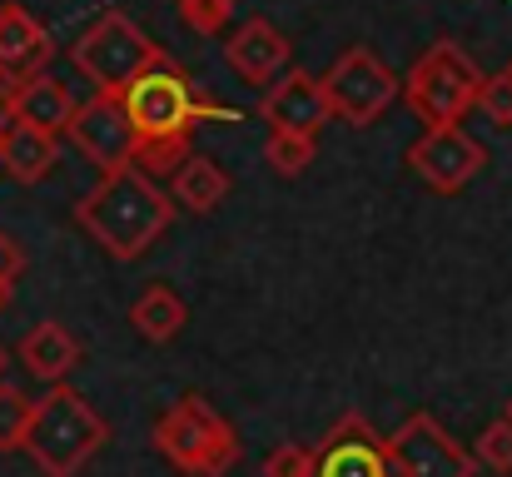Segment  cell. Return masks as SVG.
<instances>
[{
	"instance_id": "obj_1",
	"label": "cell",
	"mask_w": 512,
	"mask_h": 477,
	"mask_svg": "<svg viewBox=\"0 0 512 477\" xmlns=\"http://www.w3.org/2000/svg\"><path fill=\"white\" fill-rule=\"evenodd\" d=\"M75 224L120 264L145 259L174 224V194H165L150 169L125 164L110 169L80 204H75Z\"/></svg>"
},
{
	"instance_id": "obj_2",
	"label": "cell",
	"mask_w": 512,
	"mask_h": 477,
	"mask_svg": "<svg viewBox=\"0 0 512 477\" xmlns=\"http://www.w3.org/2000/svg\"><path fill=\"white\" fill-rule=\"evenodd\" d=\"M110 428L105 418L85 403V393L50 383V393L35 403L30 433H25V453L45 477H75L100 448H105Z\"/></svg>"
},
{
	"instance_id": "obj_3",
	"label": "cell",
	"mask_w": 512,
	"mask_h": 477,
	"mask_svg": "<svg viewBox=\"0 0 512 477\" xmlns=\"http://www.w3.org/2000/svg\"><path fill=\"white\" fill-rule=\"evenodd\" d=\"M120 100H125V110H130V125H135L140 145H174V140H189V130L204 125V120H234V115L219 110L209 95L199 100L194 80L174 65L170 55L155 60Z\"/></svg>"
},
{
	"instance_id": "obj_4",
	"label": "cell",
	"mask_w": 512,
	"mask_h": 477,
	"mask_svg": "<svg viewBox=\"0 0 512 477\" xmlns=\"http://www.w3.org/2000/svg\"><path fill=\"white\" fill-rule=\"evenodd\" d=\"M155 60H165V50H160L125 10H105V15L70 45V65H75L100 95H125Z\"/></svg>"
},
{
	"instance_id": "obj_5",
	"label": "cell",
	"mask_w": 512,
	"mask_h": 477,
	"mask_svg": "<svg viewBox=\"0 0 512 477\" xmlns=\"http://www.w3.org/2000/svg\"><path fill=\"white\" fill-rule=\"evenodd\" d=\"M478 90H483V70L453 40H433L403 80V100L423 125H458L478 105Z\"/></svg>"
},
{
	"instance_id": "obj_6",
	"label": "cell",
	"mask_w": 512,
	"mask_h": 477,
	"mask_svg": "<svg viewBox=\"0 0 512 477\" xmlns=\"http://www.w3.org/2000/svg\"><path fill=\"white\" fill-rule=\"evenodd\" d=\"M155 448H160L165 463H174L179 473L189 477H224L239 463L234 428L199 393H184L170 413L155 423Z\"/></svg>"
},
{
	"instance_id": "obj_7",
	"label": "cell",
	"mask_w": 512,
	"mask_h": 477,
	"mask_svg": "<svg viewBox=\"0 0 512 477\" xmlns=\"http://www.w3.org/2000/svg\"><path fill=\"white\" fill-rule=\"evenodd\" d=\"M398 90H403L398 75H393L373 50H363V45H348L339 60H334V70L324 75V95H329L334 120L353 125V130L373 125V120L398 100Z\"/></svg>"
},
{
	"instance_id": "obj_8",
	"label": "cell",
	"mask_w": 512,
	"mask_h": 477,
	"mask_svg": "<svg viewBox=\"0 0 512 477\" xmlns=\"http://www.w3.org/2000/svg\"><path fill=\"white\" fill-rule=\"evenodd\" d=\"M478 458L453 443V433L433 413H413L388 438V477H473Z\"/></svg>"
},
{
	"instance_id": "obj_9",
	"label": "cell",
	"mask_w": 512,
	"mask_h": 477,
	"mask_svg": "<svg viewBox=\"0 0 512 477\" xmlns=\"http://www.w3.org/2000/svg\"><path fill=\"white\" fill-rule=\"evenodd\" d=\"M65 140L90 159V164H100V174L135 164V150H140V135H135V125H130L125 100H120V95H100V90H95L85 105H75Z\"/></svg>"
},
{
	"instance_id": "obj_10",
	"label": "cell",
	"mask_w": 512,
	"mask_h": 477,
	"mask_svg": "<svg viewBox=\"0 0 512 477\" xmlns=\"http://www.w3.org/2000/svg\"><path fill=\"white\" fill-rule=\"evenodd\" d=\"M408 164H413V174L428 189L458 194L463 184L478 179V169L488 164V150L468 130H458V125H428V135L408 150Z\"/></svg>"
},
{
	"instance_id": "obj_11",
	"label": "cell",
	"mask_w": 512,
	"mask_h": 477,
	"mask_svg": "<svg viewBox=\"0 0 512 477\" xmlns=\"http://www.w3.org/2000/svg\"><path fill=\"white\" fill-rule=\"evenodd\" d=\"M259 115H264L269 130H284V135H319L334 120L324 80L309 75V70H284L269 85V95L259 100Z\"/></svg>"
},
{
	"instance_id": "obj_12",
	"label": "cell",
	"mask_w": 512,
	"mask_h": 477,
	"mask_svg": "<svg viewBox=\"0 0 512 477\" xmlns=\"http://www.w3.org/2000/svg\"><path fill=\"white\" fill-rule=\"evenodd\" d=\"M314 453H319L314 477H388V438H378L373 423L358 413H343Z\"/></svg>"
},
{
	"instance_id": "obj_13",
	"label": "cell",
	"mask_w": 512,
	"mask_h": 477,
	"mask_svg": "<svg viewBox=\"0 0 512 477\" xmlns=\"http://www.w3.org/2000/svg\"><path fill=\"white\" fill-rule=\"evenodd\" d=\"M50 55H55V45H50L45 25L25 5L5 0L0 5V80L25 85V80L50 70Z\"/></svg>"
},
{
	"instance_id": "obj_14",
	"label": "cell",
	"mask_w": 512,
	"mask_h": 477,
	"mask_svg": "<svg viewBox=\"0 0 512 477\" xmlns=\"http://www.w3.org/2000/svg\"><path fill=\"white\" fill-rule=\"evenodd\" d=\"M224 60H229V70H234L239 80H249V85H274V80L289 70V40H284L264 15H254V20H244V25L229 35Z\"/></svg>"
},
{
	"instance_id": "obj_15",
	"label": "cell",
	"mask_w": 512,
	"mask_h": 477,
	"mask_svg": "<svg viewBox=\"0 0 512 477\" xmlns=\"http://www.w3.org/2000/svg\"><path fill=\"white\" fill-rule=\"evenodd\" d=\"M20 363H25V373L40 378V383H65L70 368L80 363V343H75V333H70L60 318H45V323H35V328L20 338Z\"/></svg>"
},
{
	"instance_id": "obj_16",
	"label": "cell",
	"mask_w": 512,
	"mask_h": 477,
	"mask_svg": "<svg viewBox=\"0 0 512 477\" xmlns=\"http://www.w3.org/2000/svg\"><path fill=\"white\" fill-rule=\"evenodd\" d=\"M15 110H20V125H35V130L65 135V130H70V115H75V95H70L65 80H55V75H35V80L15 85Z\"/></svg>"
},
{
	"instance_id": "obj_17",
	"label": "cell",
	"mask_w": 512,
	"mask_h": 477,
	"mask_svg": "<svg viewBox=\"0 0 512 477\" xmlns=\"http://www.w3.org/2000/svg\"><path fill=\"white\" fill-rule=\"evenodd\" d=\"M60 135H50V130H35V125H15L5 140H0V164H5V174L15 179V184H40L50 169H55V159H60V145H55Z\"/></svg>"
},
{
	"instance_id": "obj_18",
	"label": "cell",
	"mask_w": 512,
	"mask_h": 477,
	"mask_svg": "<svg viewBox=\"0 0 512 477\" xmlns=\"http://www.w3.org/2000/svg\"><path fill=\"white\" fill-rule=\"evenodd\" d=\"M170 194H174L179 209H189V214H209V209L224 204V194H229V174H224L209 155H184L179 159V169H174V179H170Z\"/></svg>"
},
{
	"instance_id": "obj_19",
	"label": "cell",
	"mask_w": 512,
	"mask_h": 477,
	"mask_svg": "<svg viewBox=\"0 0 512 477\" xmlns=\"http://www.w3.org/2000/svg\"><path fill=\"white\" fill-rule=\"evenodd\" d=\"M130 323H135V328H140L150 343H170L174 333L184 328V299L174 294L170 284H150V289L135 299Z\"/></svg>"
},
{
	"instance_id": "obj_20",
	"label": "cell",
	"mask_w": 512,
	"mask_h": 477,
	"mask_svg": "<svg viewBox=\"0 0 512 477\" xmlns=\"http://www.w3.org/2000/svg\"><path fill=\"white\" fill-rule=\"evenodd\" d=\"M264 159H269V169H274V174L299 179V174L314 164V135H284V130H269Z\"/></svg>"
},
{
	"instance_id": "obj_21",
	"label": "cell",
	"mask_w": 512,
	"mask_h": 477,
	"mask_svg": "<svg viewBox=\"0 0 512 477\" xmlns=\"http://www.w3.org/2000/svg\"><path fill=\"white\" fill-rule=\"evenodd\" d=\"M30 418H35V403H30L20 388L0 383V453H15V448H25Z\"/></svg>"
},
{
	"instance_id": "obj_22",
	"label": "cell",
	"mask_w": 512,
	"mask_h": 477,
	"mask_svg": "<svg viewBox=\"0 0 512 477\" xmlns=\"http://www.w3.org/2000/svg\"><path fill=\"white\" fill-rule=\"evenodd\" d=\"M473 458H478L483 468H493V473H512V418H498V423H488V428L478 433Z\"/></svg>"
},
{
	"instance_id": "obj_23",
	"label": "cell",
	"mask_w": 512,
	"mask_h": 477,
	"mask_svg": "<svg viewBox=\"0 0 512 477\" xmlns=\"http://www.w3.org/2000/svg\"><path fill=\"white\" fill-rule=\"evenodd\" d=\"M478 110H483L498 130H508V125H512V65H508V70H498V75H483Z\"/></svg>"
},
{
	"instance_id": "obj_24",
	"label": "cell",
	"mask_w": 512,
	"mask_h": 477,
	"mask_svg": "<svg viewBox=\"0 0 512 477\" xmlns=\"http://www.w3.org/2000/svg\"><path fill=\"white\" fill-rule=\"evenodd\" d=\"M174 5H179V15H184V25H189V30L214 35V30H224V20L234 15V5H239V0H174Z\"/></svg>"
},
{
	"instance_id": "obj_25",
	"label": "cell",
	"mask_w": 512,
	"mask_h": 477,
	"mask_svg": "<svg viewBox=\"0 0 512 477\" xmlns=\"http://www.w3.org/2000/svg\"><path fill=\"white\" fill-rule=\"evenodd\" d=\"M314 473H319V453H314V448L284 443V448H274V453L264 458V477H314Z\"/></svg>"
},
{
	"instance_id": "obj_26",
	"label": "cell",
	"mask_w": 512,
	"mask_h": 477,
	"mask_svg": "<svg viewBox=\"0 0 512 477\" xmlns=\"http://www.w3.org/2000/svg\"><path fill=\"white\" fill-rule=\"evenodd\" d=\"M20 274H25V249H20V239L0 234V284H15Z\"/></svg>"
},
{
	"instance_id": "obj_27",
	"label": "cell",
	"mask_w": 512,
	"mask_h": 477,
	"mask_svg": "<svg viewBox=\"0 0 512 477\" xmlns=\"http://www.w3.org/2000/svg\"><path fill=\"white\" fill-rule=\"evenodd\" d=\"M15 125H20V110H15V85H10V80H0V140H5Z\"/></svg>"
},
{
	"instance_id": "obj_28",
	"label": "cell",
	"mask_w": 512,
	"mask_h": 477,
	"mask_svg": "<svg viewBox=\"0 0 512 477\" xmlns=\"http://www.w3.org/2000/svg\"><path fill=\"white\" fill-rule=\"evenodd\" d=\"M5 299H10V284H0V309H5Z\"/></svg>"
},
{
	"instance_id": "obj_29",
	"label": "cell",
	"mask_w": 512,
	"mask_h": 477,
	"mask_svg": "<svg viewBox=\"0 0 512 477\" xmlns=\"http://www.w3.org/2000/svg\"><path fill=\"white\" fill-rule=\"evenodd\" d=\"M0 378H5V348H0Z\"/></svg>"
},
{
	"instance_id": "obj_30",
	"label": "cell",
	"mask_w": 512,
	"mask_h": 477,
	"mask_svg": "<svg viewBox=\"0 0 512 477\" xmlns=\"http://www.w3.org/2000/svg\"><path fill=\"white\" fill-rule=\"evenodd\" d=\"M503 418H512V398H508V408H503Z\"/></svg>"
}]
</instances>
